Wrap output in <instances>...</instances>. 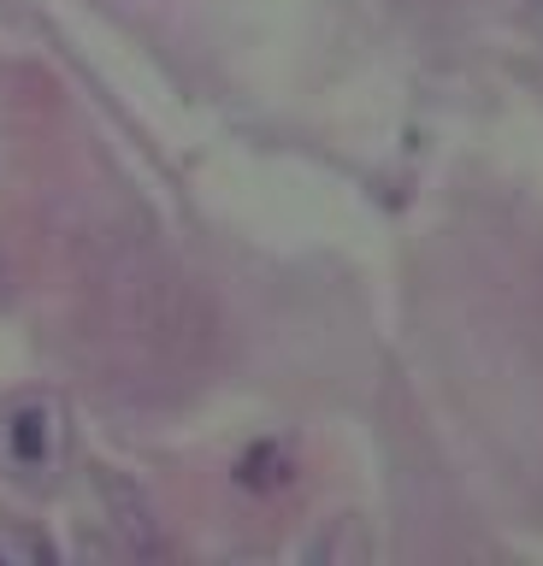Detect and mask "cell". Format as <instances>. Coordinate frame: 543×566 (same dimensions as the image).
<instances>
[{"instance_id":"6da1fadb","label":"cell","mask_w":543,"mask_h":566,"mask_svg":"<svg viewBox=\"0 0 543 566\" xmlns=\"http://www.w3.org/2000/svg\"><path fill=\"white\" fill-rule=\"evenodd\" d=\"M7 454L19 460V467H48V454H54V413L48 407H19V413L7 419Z\"/></svg>"}]
</instances>
